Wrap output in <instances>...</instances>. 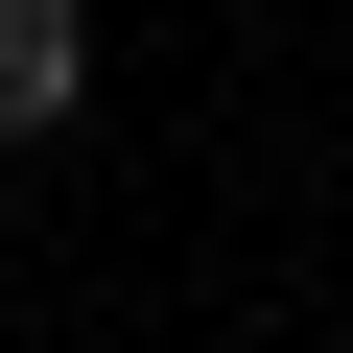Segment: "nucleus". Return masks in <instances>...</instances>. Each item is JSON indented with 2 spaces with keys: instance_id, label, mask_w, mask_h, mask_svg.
<instances>
[{
  "instance_id": "f257e3e1",
  "label": "nucleus",
  "mask_w": 353,
  "mask_h": 353,
  "mask_svg": "<svg viewBox=\"0 0 353 353\" xmlns=\"http://www.w3.org/2000/svg\"><path fill=\"white\" fill-rule=\"evenodd\" d=\"M94 118V0H0V141H71Z\"/></svg>"
}]
</instances>
